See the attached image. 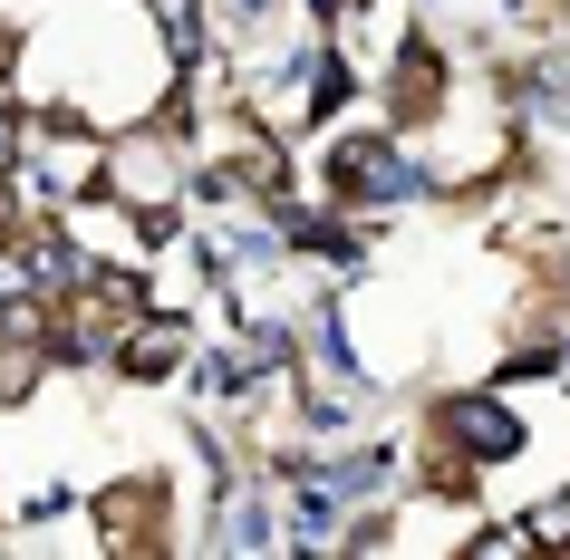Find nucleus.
I'll use <instances>...</instances> for the list:
<instances>
[{
    "mask_svg": "<svg viewBox=\"0 0 570 560\" xmlns=\"http://www.w3.org/2000/svg\"><path fill=\"white\" fill-rule=\"evenodd\" d=\"M445 435L474 454V464H493V454H522V425H512L493 396H464V406H445Z\"/></svg>",
    "mask_w": 570,
    "mask_h": 560,
    "instance_id": "obj_1",
    "label": "nucleus"
},
{
    "mask_svg": "<svg viewBox=\"0 0 570 560\" xmlns=\"http://www.w3.org/2000/svg\"><path fill=\"white\" fill-rule=\"evenodd\" d=\"M522 541H570V493H561V502H541L532 522H522Z\"/></svg>",
    "mask_w": 570,
    "mask_h": 560,
    "instance_id": "obj_2",
    "label": "nucleus"
}]
</instances>
